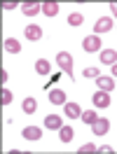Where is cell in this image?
I'll use <instances>...</instances> for the list:
<instances>
[{
	"label": "cell",
	"mask_w": 117,
	"mask_h": 154,
	"mask_svg": "<svg viewBox=\"0 0 117 154\" xmlns=\"http://www.w3.org/2000/svg\"><path fill=\"white\" fill-rule=\"evenodd\" d=\"M96 119H98V115L94 112V110H84V112H82V122H84V124L91 126L94 122H96Z\"/></svg>",
	"instance_id": "obj_19"
},
{
	"label": "cell",
	"mask_w": 117,
	"mask_h": 154,
	"mask_svg": "<svg viewBox=\"0 0 117 154\" xmlns=\"http://www.w3.org/2000/svg\"><path fill=\"white\" fill-rule=\"evenodd\" d=\"M112 77H117V63H112Z\"/></svg>",
	"instance_id": "obj_27"
},
{
	"label": "cell",
	"mask_w": 117,
	"mask_h": 154,
	"mask_svg": "<svg viewBox=\"0 0 117 154\" xmlns=\"http://www.w3.org/2000/svg\"><path fill=\"white\" fill-rule=\"evenodd\" d=\"M35 72L38 75H49V61H45V58L35 61Z\"/></svg>",
	"instance_id": "obj_18"
},
{
	"label": "cell",
	"mask_w": 117,
	"mask_h": 154,
	"mask_svg": "<svg viewBox=\"0 0 117 154\" xmlns=\"http://www.w3.org/2000/svg\"><path fill=\"white\" fill-rule=\"evenodd\" d=\"M101 42H103V40L94 33V35H87V38H84L82 47H84V51H98V49H101Z\"/></svg>",
	"instance_id": "obj_4"
},
{
	"label": "cell",
	"mask_w": 117,
	"mask_h": 154,
	"mask_svg": "<svg viewBox=\"0 0 117 154\" xmlns=\"http://www.w3.org/2000/svg\"><path fill=\"white\" fill-rule=\"evenodd\" d=\"M112 26H115V23H112V19H110V17H101V19L94 23V33H96V35L108 33V30H112Z\"/></svg>",
	"instance_id": "obj_3"
},
{
	"label": "cell",
	"mask_w": 117,
	"mask_h": 154,
	"mask_svg": "<svg viewBox=\"0 0 117 154\" xmlns=\"http://www.w3.org/2000/svg\"><path fill=\"white\" fill-rule=\"evenodd\" d=\"M73 133H75V131H73L70 126H61V128H58V140H61V143H70V140H73Z\"/></svg>",
	"instance_id": "obj_16"
},
{
	"label": "cell",
	"mask_w": 117,
	"mask_h": 154,
	"mask_svg": "<svg viewBox=\"0 0 117 154\" xmlns=\"http://www.w3.org/2000/svg\"><path fill=\"white\" fill-rule=\"evenodd\" d=\"M5 51H10V54H19V51H21V42L17 38H7V40H5Z\"/></svg>",
	"instance_id": "obj_14"
},
{
	"label": "cell",
	"mask_w": 117,
	"mask_h": 154,
	"mask_svg": "<svg viewBox=\"0 0 117 154\" xmlns=\"http://www.w3.org/2000/svg\"><path fill=\"white\" fill-rule=\"evenodd\" d=\"M91 131H94V135H106L108 131H110V122H108V119H96V122L91 124Z\"/></svg>",
	"instance_id": "obj_7"
},
{
	"label": "cell",
	"mask_w": 117,
	"mask_h": 154,
	"mask_svg": "<svg viewBox=\"0 0 117 154\" xmlns=\"http://www.w3.org/2000/svg\"><path fill=\"white\" fill-rule=\"evenodd\" d=\"M110 12L117 17V0H112V2H110Z\"/></svg>",
	"instance_id": "obj_26"
},
{
	"label": "cell",
	"mask_w": 117,
	"mask_h": 154,
	"mask_svg": "<svg viewBox=\"0 0 117 154\" xmlns=\"http://www.w3.org/2000/svg\"><path fill=\"white\" fill-rule=\"evenodd\" d=\"M56 63H58V68H61L70 79H75V77H73V56H70L68 51H58V54H56Z\"/></svg>",
	"instance_id": "obj_1"
},
{
	"label": "cell",
	"mask_w": 117,
	"mask_h": 154,
	"mask_svg": "<svg viewBox=\"0 0 117 154\" xmlns=\"http://www.w3.org/2000/svg\"><path fill=\"white\" fill-rule=\"evenodd\" d=\"M40 10H42V2H24V5H21V12H24L26 17H35Z\"/></svg>",
	"instance_id": "obj_10"
},
{
	"label": "cell",
	"mask_w": 117,
	"mask_h": 154,
	"mask_svg": "<svg viewBox=\"0 0 117 154\" xmlns=\"http://www.w3.org/2000/svg\"><path fill=\"white\" fill-rule=\"evenodd\" d=\"M91 103H94L96 107H108L110 103H112V100H110V96H108V91H103V89H98L96 94L91 96Z\"/></svg>",
	"instance_id": "obj_2"
},
{
	"label": "cell",
	"mask_w": 117,
	"mask_h": 154,
	"mask_svg": "<svg viewBox=\"0 0 117 154\" xmlns=\"http://www.w3.org/2000/svg\"><path fill=\"white\" fill-rule=\"evenodd\" d=\"M2 7H5V10H14V7H19V5H17L14 0H10V2H2Z\"/></svg>",
	"instance_id": "obj_25"
},
{
	"label": "cell",
	"mask_w": 117,
	"mask_h": 154,
	"mask_svg": "<svg viewBox=\"0 0 117 154\" xmlns=\"http://www.w3.org/2000/svg\"><path fill=\"white\" fill-rule=\"evenodd\" d=\"M68 23L70 26H82V23H84V17H82L80 12H73V14L68 17Z\"/></svg>",
	"instance_id": "obj_20"
},
{
	"label": "cell",
	"mask_w": 117,
	"mask_h": 154,
	"mask_svg": "<svg viewBox=\"0 0 117 154\" xmlns=\"http://www.w3.org/2000/svg\"><path fill=\"white\" fill-rule=\"evenodd\" d=\"M98 152L101 154H112V147H110V145H103V147H98Z\"/></svg>",
	"instance_id": "obj_24"
},
{
	"label": "cell",
	"mask_w": 117,
	"mask_h": 154,
	"mask_svg": "<svg viewBox=\"0 0 117 154\" xmlns=\"http://www.w3.org/2000/svg\"><path fill=\"white\" fill-rule=\"evenodd\" d=\"M0 100H2V105H10V103H12V91L2 89V94H0Z\"/></svg>",
	"instance_id": "obj_23"
},
{
	"label": "cell",
	"mask_w": 117,
	"mask_h": 154,
	"mask_svg": "<svg viewBox=\"0 0 117 154\" xmlns=\"http://www.w3.org/2000/svg\"><path fill=\"white\" fill-rule=\"evenodd\" d=\"M21 110H24V115H33L35 110H38V100L35 98H24V103H21Z\"/></svg>",
	"instance_id": "obj_12"
},
{
	"label": "cell",
	"mask_w": 117,
	"mask_h": 154,
	"mask_svg": "<svg viewBox=\"0 0 117 154\" xmlns=\"http://www.w3.org/2000/svg\"><path fill=\"white\" fill-rule=\"evenodd\" d=\"M101 61H103L106 66L117 63V51H115V49H101Z\"/></svg>",
	"instance_id": "obj_11"
},
{
	"label": "cell",
	"mask_w": 117,
	"mask_h": 154,
	"mask_svg": "<svg viewBox=\"0 0 117 154\" xmlns=\"http://www.w3.org/2000/svg\"><path fill=\"white\" fill-rule=\"evenodd\" d=\"M96 82H98V89H103V91H112L115 89V79L112 77H96Z\"/></svg>",
	"instance_id": "obj_15"
},
{
	"label": "cell",
	"mask_w": 117,
	"mask_h": 154,
	"mask_svg": "<svg viewBox=\"0 0 117 154\" xmlns=\"http://www.w3.org/2000/svg\"><path fill=\"white\" fill-rule=\"evenodd\" d=\"M63 115L70 117V119H77V117H82V110H80L77 103H66L63 105Z\"/></svg>",
	"instance_id": "obj_9"
},
{
	"label": "cell",
	"mask_w": 117,
	"mask_h": 154,
	"mask_svg": "<svg viewBox=\"0 0 117 154\" xmlns=\"http://www.w3.org/2000/svg\"><path fill=\"white\" fill-rule=\"evenodd\" d=\"M42 12H45L47 17H56V12H58V2H42Z\"/></svg>",
	"instance_id": "obj_17"
},
{
	"label": "cell",
	"mask_w": 117,
	"mask_h": 154,
	"mask_svg": "<svg viewBox=\"0 0 117 154\" xmlns=\"http://www.w3.org/2000/svg\"><path fill=\"white\" fill-rule=\"evenodd\" d=\"M77 152H80V154H94V152H98V149H96V145H91V143H84V145H82V147L77 149Z\"/></svg>",
	"instance_id": "obj_21"
},
{
	"label": "cell",
	"mask_w": 117,
	"mask_h": 154,
	"mask_svg": "<svg viewBox=\"0 0 117 154\" xmlns=\"http://www.w3.org/2000/svg\"><path fill=\"white\" fill-rule=\"evenodd\" d=\"M21 135H24L26 140H40V138H42V128H38V126H26V128L21 131Z\"/></svg>",
	"instance_id": "obj_8"
},
{
	"label": "cell",
	"mask_w": 117,
	"mask_h": 154,
	"mask_svg": "<svg viewBox=\"0 0 117 154\" xmlns=\"http://www.w3.org/2000/svg\"><path fill=\"white\" fill-rule=\"evenodd\" d=\"M84 77H89V79H96V77H101V72H98V68H84V72H82Z\"/></svg>",
	"instance_id": "obj_22"
},
{
	"label": "cell",
	"mask_w": 117,
	"mask_h": 154,
	"mask_svg": "<svg viewBox=\"0 0 117 154\" xmlns=\"http://www.w3.org/2000/svg\"><path fill=\"white\" fill-rule=\"evenodd\" d=\"M45 126L52 128V131H58L63 124H61V117H58V115H47V117H45Z\"/></svg>",
	"instance_id": "obj_13"
},
{
	"label": "cell",
	"mask_w": 117,
	"mask_h": 154,
	"mask_svg": "<svg viewBox=\"0 0 117 154\" xmlns=\"http://www.w3.org/2000/svg\"><path fill=\"white\" fill-rule=\"evenodd\" d=\"M24 35H26V40L38 42V40H42V28H40V26H35V23H30V26H26Z\"/></svg>",
	"instance_id": "obj_6"
},
{
	"label": "cell",
	"mask_w": 117,
	"mask_h": 154,
	"mask_svg": "<svg viewBox=\"0 0 117 154\" xmlns=\"http://www.w3.org/2000/svg\"><path fill=\"white\" fill-rule=\"evenodd\" d=\"M49 103L66 105V103H68V100H66V91H63V89H52V91H49Z\"/></svg>",
	"instance_id": "obj_5"
}]
</instances>
